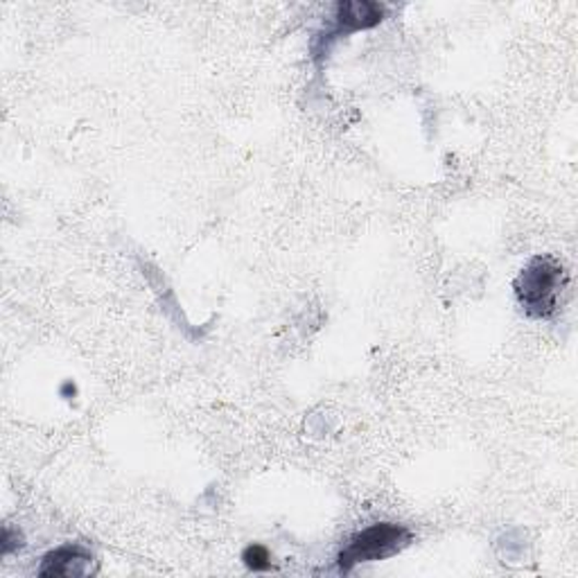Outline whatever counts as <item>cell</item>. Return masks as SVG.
Segmentation results:
<instances>
[{
	"instance_id": "1",
	"label": "cell",
	"mask_w": 578,
	"mask_h": 578,
	"mask_svg": "<svg viewBox=\"0 0 578 578\" xmlns=\"http://www.w3.org/2000/svg\"><path fill=\"white\" fill-rule=\"evenodd\" d=\"M569 287L565 264L554 256H533L518 274L514 290L527 317L552 321L563 310V296Z\"/></svg>"
},
{
	"instance_id": "2",
	"label": "cell",
	"mask_w": 578,
	"mask_h": 578,
	"mask_svg": "<svg viewBox=\"0 0 578 578\" xmlns=\"http://www.w3.org/2000/svg\"><path fill=\"white\" fill-rule=\"evenodd\" d=\"M414 542V533L396 522H378L355 533L349 545L337 558V567L342 574H351L362 563H376L391 558L406 550Z\"/></svg>"
},
{
	"instance_id": "3",
	"label": "cell",
	"mask_w": 578,
	"mask_h": 578,
	"mask_svg": "<svg viewBox=\"0 0 578 578\" xmlns=\"http://www.w3.org/2000/svg\"><path fill=\"white\" fill-rule=\"evenodd\" d=\"M387 8L380 3H370V0H346L339 3L334 10V27L328 34V39H339L344 34L370 30L385 21Z\"/></svg>"
},
{
	"instance_id": "4",
	"label": "cell",
	"mask_w": 578,
	"mask_h": 578,
	"mask_svg": "<svg viewBox=\"0 0 578 578\" xmlns=\"http://www.w3.org/2000/svg\"><path fill=\"white\" fill-rule=\"evenodd\" d=\"M93 565H95V558L89 550H84L82 545H63V547L44 556L42 567H39V576H44V578L89 576L95 571Z\"/></svg>"
},
{
	"instance_id": "5",
	"label": "cell",
	"mask_w": 578,
	"mask_h": 578,
	"mask_svg": "<svg viewBox=\"0 0 578 578\" xmlns=\"http://www.w3.org/2000/svg\"><path fill=\"white\" fill-rule=\"evenodd\" d=\"M243 561H245V565H247L249 569H253V571H267V569L274 567V563H271V554H269V550L262 547V545H251V547H247L245 554H243Z\"/></svg>"
}]
</instances>
